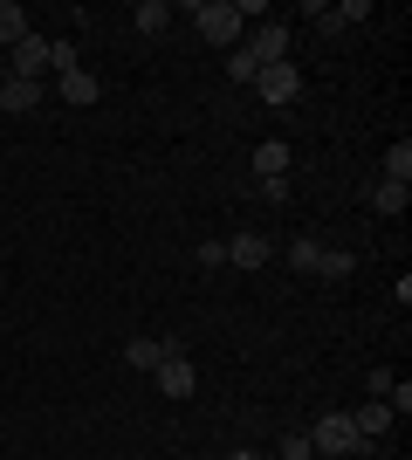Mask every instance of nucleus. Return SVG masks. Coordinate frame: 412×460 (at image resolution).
I'll return each mask as SVG.
<instances>
[{
    "instance_id": "nucleus-20",
    "label": "nucleus",
    "mask_w": 412,
    "mask_h": 460,
    "mask_svg": "<svg viewBox=\"0 0 412 460\" xmlns=\"http://www.w3.org/2000/svg\"><path fill=\"white\" fill-rule=\"evenodd\" d=\"M227 76H234V83H255L261 69H255V56H248V49H234V62H227Z\"/></svg>"
},
{
    "instance_id": "nucleus-22",
    "label": "nucleus",
    "mask_w": 412,
    "mask_h": 460,
    "mask_svg": "<svg viewBox=\"0 0 412 460\" xmlns=\"http://www.w3.org/2000/svg\"><path fill=\"white\" fill-rule=\"evenodd\" d=\"M193 254H199V269H220V261H227V241H199Z\"/></svg>"
},
{
    "instance_id": "nucleus-8",
    "label": "nucleus",
    "mask_w": 412,
    "mask_h": 460,
    "mask_svg": "<svg viewBox=\"0 0 412 460\" xmlns=\"http://www.w3.org/2000/svg\"><path fill=\"white\" fill-rule=\"evenodd\" d=\"M56 90H62V103H69V111H90V103L103 96V83L90 76V69H69V76H56Z\"/></svg>"
},
{
    "instance_id": "nucleus-15",
    "label": "nucleus",
    "mask_w": 412,
    "mask_h": 460,
    "mask_svg": "<svg viewBox=\"0 0 412 460\" xmlns=\"http://www.w3.org/2000/svg\"><path fill=\"white\" fill-rule=\"evenodd\" d=\"M406 207H412V186H392V179H385V186L372 192V213H385V220H399Z\"/></svg>"
},
{
    "instance_id": "nucleus-7",
    "label": "nucleus",
    "mask_w": 412,
    "mask_h": 460,
    "mask_svg": "<svg viewBox=\"0 0 412 460\" xmlns=\"http://www.w3.org/2000/svg\"><path fill=\"white\" fill-rule=\"evenodd\" d=\"M227 261H234V269H268L275 261V234H234V241H227Z\"/></svg>"
},
{
    "instance_id": "nucleus-16",
    "label": "nucleus",
    "mask_w": 412,
    "mask_h": 460,
    "mask_svg": "<svg viewBox=\"0 0 412 460\" xmlns=\"http://www.w3.org/2000/svg\"><path fill=\"white\" fill-rule=\"evenodd\" d=\"M351 269H357L351 248H323V254H316V275H330V282H351Z\"/></svg>"
},
{
    "instance_id": "nucleus-17",
    "label": "nucleus",
    "mask_w": 412,
    "mask_h": 460,
    "mask_svg": "<svg viewBox=\"0 0 412 460\" xmlns=\"http://www.w3.org/2000/svg\"><path fill=\"white\" fill-rule=\"evenodd\" d=\"M385 179H392V186H412V137H399L392 152H385Z\"/></svg>"
},
{
    "instance_id": "nucleus-3",
    "label": "nucleus",
    "mask_w": 412,
    "mask_h": 460,
    "mask_svg": "<svg viewBox=\"0 0 412 460\" xmlns=\"http://www.w3.org/2000/svg\"><path fill=\"white\" fill-rule=\"evenodd\" d=\"M48 69H56V41L28 28V35L14 41V69H7V76H21V83H41Z\"/></svg>"
},
{
    "instance_id": "nucleus-4",
    "label": "nucleus",
    "mask_w": 412,
    "mask_h": 460,
    "mask_svg": "<svg viewBox=\"0 0 412 460\" xmlns=\"http://www.w3.org/2000/svg\"><path fill=\"white\" fill-rule=\"evenodd\" d=\"M248 56H255V69H268V62H289V28L282 21H255V35L241 41Z\"/></svg>"
},
{
    "instance_id": "nucleus-18",
    "label": "nucleus",
    "mask_w": 412,
    "mask_h": 460,
    "mask_svg": "<svg viewBox=\"0 0 412 460\" xmlns=\"http://www.w3.org/2000/svg\"><path fill=\"white\" fill-rule=\"evenodd\" d=\"M21 35H28V14H21L14 0H0V41H7V49H14Z\"/></svg>"
},
{
    "instance_id": "nucleus-12",
    "label": "nucleus",
    "mask_w": 412,
    "mask_h": 460,
    "mask_svg": "<svg viewBox=\"0 0 412 460\" xmlns=\"http://www.w3.org/2000/svg\"><path fill=\"white\" fill-rule=\"evenodd\" d=\"M364 14H372V0H344V7H323L316 21H323V35H344V28H357Z\"/></svg>"
},
{
    "instance_id": "nucleus-21",
    "label": "nucleus",
    "mask_w": 412,
    "mask_h": 460,
    "mask_svg": "<svg viewBox=\"0 0 412 460\" xmlns=\"http://www.w3.org/2000/svg\"><path fill=\"white\" fill-rule=\"evenodd\" d=\"M282 460H316V447H310V433H289V440H282Z\"/></svg>"
},
{
    "instance_id": "nucleus-19",
    "label": "nucleus",
    "mask_w": 412,
    "mask_h": 460,
    "mask_svg": "<svg viewBox=\"0 0 412 460\" xmlns=\"http://www.w3.org/2000/svg\"><path fill=\"white\" fill-rule=\"evenodd\" d=\"M316 254H323V241H289V269L316 275Z\"/></svg>"
},
{
    "instance_id": "nucleus-2",
    "label": "nucleus",
    "mask_w": 412,
    "mask_h": 460,
    "mask_svg": "<svg viewBox=\"0 0 412 460\" xmlns=\"http://www.w3.org/2000/svg\"><path fill=\"white\" fill-rule=\"evenodd\" d=\"M193 28H199V41H214V49H241V7L234 0H199L193 7Z\"/></svg>"
},
{
    "instance_id": "nucleus-10",
    "label": "nucleus",
    "mask_w": 412,
    "mask_h": 460,
    "mask_svg": "<svg viewBox=\"0 0 412 460\" xmlns=\"http://www.w3.org/2000/svg\"><path fill=\"white\" fill-rule=\"evenodd\" d=\"M351 426L364 433V440H385V426H392V405L372 399V405H351Z\"/></svg>"
},
{
    "instance_id": "nucleus-13",
    "label": "nucleus",
    "mask_w": 412,
    "mask_h": 460,
    "mask_svg": "<svg viewBox=\"0 0 412 460\" xmlns=\"http://www.w3.org/2000/svg\"><path fill=\"white\" fill-rule=\"evenodd\" d=\"M35 103H41V83H21V76L0 83V111H35Z\"/></svg>"
},
{
    "instance_id": "nucleus-9",
    "label": "nucleus",
    "mask_w": 412,
    "mask_h": 460,
    "mask_svg": "<svg viewBox=\"0 0 412 460\" xmlns=\"http://www.w3.org/2000/svg\"><path fill=\"white\" fill-rule=\"evenodd\" d=\"M255 179H289V145L282 137H261L255 145Z\"/></svg>"
},
{
    "instance_id": "nucleus-11",
    "label": "nucleus",
    "mask_w": 412,
    "mask_h": 460,
    "mask_svg": "<svg viewBox=\"0 0 412 460\" xmlns=\"http://www.w3.org/2000/svg\"><path fill=\"white\" fill-rule=\"evenodd\" d=\"M165 358H172V344H158V337H131L124 344V365H137V371H158Z\"/></svg>"
},
{
    "instance_id": "nucleus-14",
    "label": "nucleus",
    "mask_w": 412,
    "mask_h": 460,
    "mask_svg": "<svg viewBox=\"0 0 412 460\" xmlns=\"http://www.w3.org/2000/svg\"><path fill=\"white\" fill-rule=\"evenodd\" d=\"M137 35H165V28H172V7H165V0H137Z\"/></svg>"
},
{
    "instance_id": "nucleus-5",
    "label": "nucleus",
    "mask_w": 412,
    "mask_h": 460,
    "mask_svg": "<svg viewBox=\"0 0 412 460\" xmlns=\"http://www.w3.org/2000/svg\"><path fill=\"white\" fill-rule=\"evenodd\" d=\"M255 90H261V103H275V111H282V103H295V96H302V76H295V62H268V69L255 76Z\"/></svg>"
},
{
    "instance_id": "nucleus-1",
    "label": "nucleus",
    "mask_w": 412,
    "mask_h": 460,
    "mask_svg": "<svg viewBox=\"0 0 412 460\" xmlns=\"http://www.w3.org/2000/svg\"><path fill=\"white\" fill-rule=\"evenodd\" d=\"M310 447H316V460H372L378 454V440H364V433L351 426V405L323 412V420L310 426Z\"/></svg>"
},
{
    "instance_id": "nucleus-6",
    "label": "nucleus",
    "mask_w": 412,
    "mask_h": 460,
    "mask_svg": "<svg viewBox=\"0 0 412 460\" xmlns=\"http://www.w3.org/2000/svg\"><path fill=\"white\" fill-rule=\"evenodd\" d=\"M152 378H158V392H165V399H193V392H199V371L186 365V350H179V344H172V358H165Z\"/></svg>"
}]
</instances>
